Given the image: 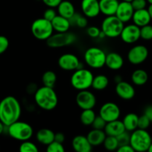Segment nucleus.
I'll list each match as a JSON object with an SVG mask.
<instances>
[{"mask_svg": "<svg viewBox=\"0 0 152 152\" xmlns=\"http://www.w3.org/2000/svg\"><path fill=\"white\" fill-rule=\"evenodd\" d=\"M144 114L152 122V105H148L144 111Z\"/></svg>", "mask_w": 152, "mask_h": 152, "instance_id": "49530a36", "label": "nucleus"}, {"mask_svg": "<svg viewBox=\"0 0 152 152\" xmlns=\"http://www.w3.org/2000/svg\"><path fill=\"white\" fill-rule=\"evenodd\" d=\"M152 142L150 134L145 129H137L133 131L130 137V145L134 151H147Z\"/></svg>", "mask_w": 152, "mask_h": 152, "instance_id": "39448f33", "label": "nucleus"}, {"mask_svg": "<svg viewBox=\"0 0 152 152\" xmlns=\"http://www.w3.org/2000/svg\"><path fill=\"white\" fill-rule=\"evenodd\" d=\"M55 140L63 143L65 141V135L62 132H58L56 134L55 133Z\"/></svg>", "mask_w": 152, "mask_h": 152, "instance_id": "09e8293b", "label": "nucleus"}, {"mask_svg": "<svg viewBox=\"0 0 152 152\" xmlns=\"http://www.w3.org/2000/svg\"><path fill=\"white\" fill-rule=\"evenodd\" d=\"M104 148L107 151H113L117 150L118 147L119 146V142L116 137L113 136H107L104 142H103Z\"/></svg>", "mask_w": 152, "mask_h": 152, "instance_id": "2f4dec72", "label": "nucleus"}, {"mask_svg": "<svg viewBox=\"0 0 152 152\" xmlns=\"http://www.w3.org/2000/svg\"><path fill=\"white\" fill-rule=\"evenodd\" d=\"M105 65L112 71H118L124 65V59L119 53L110 52L106 56Z\"/></svg>", "mask_w": 152, "mask_h": 152, "instance_id": "6ab92c4d", "label": "nucleus"}, {"mask_svg": "<svg viewBox=\"0 0 152 152\" xmlns=\"http://www.w3.org/2000/svg\"><path fill=\"white\" fill-rule=\"evenodd\" d=\"M58 65L63 71H72L83 68L77 56L72 53H64L61 55L58 61Z\"/></svg>", "mask_w": 152, "mask_h": 152, "instance_id": "9b49d317", "label": "nucleus"}, {"mask_svg": "<svg viewBox=\"0 0 152 152\" xmlns=\"http://www.w3.org/2000/svg\"><path fill=\"white\" fill-rule=\"evenodd\" d=\"M22 113L19 102L13 96H7L0 102V121L5 126L19 120Z\"/></svg>", "mask_w": 152, "mask_h": 152, "instance_id": "f257e3e1", "label": "nucleus"}, {"mask_svg": "<svg viewBox=\"0 0 152 152\" xmlns=\"http://www.w3.org/2000/svg\"><path fill=\"white\" fill-rule=\"evenodd\" d=\"M116 151L119 152H134V150L130 144H127V145H119Z\"/></svg>", "mask_w": 152, "mask_h": 152, "instance_id": "a18cd8bd", "label": "nucleus"}, {"mask_svg": "<svg viewBox=\"0 0 152 152\" xmlns=\"http://www.w3.org/2000/svg\"><path fill=\"white\" fill-rule=\"evenodd\" d=\"M148 152H152V142H151V143L150 146H149L148 149Z\"/></svg>", "mask_w": 152, "mask_h": 152, "instance_id": "864d4df0", "label": "nucleus"}, {"mask_svg": "<svg viewBox=\"0 0 152 152\" xmlns=\"http://www.w3.org/2000/svg\"><path fill=\"white\" fill-rule=\"evenodd\" d=\"M147 10H148V11L149 15H150V16H151V20H152V4H149V6H148V7Z\"/></svg>", "mask_w": 152, "mask_h": 152, "instance_id": "603ef678", "label": "nucleus"}, {"mask_svg": "<svg viewBox=\"0 0 152 152\" xmlns=\"http://www.w3.org/2000/svg\"><path fill=\"white\" fill-rule=\"evenodd\" d=\"M8 46V39L6 37H4V36L0 35V54H2L3 53H4L7 50Z\"/></svg>", "mask_w": 152, "mask_h": 152, "instance_id": "a19ab883", "label": "nucleus"}, {"mask_svg": "<svg viewBox=\"0 0 152 152\" xmlns=\"http://www.w3.org/2000/svg\"><path fill=\"white\" fill-rule=\"evenodd\" d=\"M134 9L131 2L128 1H121L118 5L115 16H117L123 23H127L132 19Z\"/></svg>", "mask_w": 152, "mask_h": 152, "instance_id": "f3484780", "label": "nucleus"}, {"mask_svg": "<svg viewBox=\"0 0 152 152\" xmlns=\"http://www.w3.org/2000/svg\"><path fill=\"white\" fill-rule=\"evenodd\" d=\"M101 30H100L96 26H90L88 27L86 29V34L91 38H98L99 37V34L101 33Z\"/></svg>", "mask_w": 152, "mask_h": 152, "instance_id": "58836bf2", "label": "nucleus"}, {"mask_svg": "<svg viewBox=\"0 0 152 152\" xmlns=\"http://www.w3.org/2000/svg\"><path fill=\"white\" fill-rule=\"evenodd\" d=\"M4 128H5V126H4V125L3 124L1 121H0V135H1V134L4 132V129H5Z\"/></svg>", "mask_w": 152, "mask_h": 152, "instance_id": "3c124183", "label": "nucleus"}, {"mask_svg": "<svg viewBox=\"0 0 152 152\" xmlns=\"http://www.w3.org/2000/svg\"><path fill=\"white\" fill-rule=\"evenodd\" d=\"M130 137H131V134L129 133V132L125 131L121 134L116 137V139H117L118 142H119V145H122L130 144Z\"/></svg>", "mask_w": 152, "mask_h": 152, "instance_id": "4c0bfd02", "label": "nucleus"}, {"mask_svg": "<svg viewBox=\"0 0 152 152\" xmlns=\"http://www.w3.org/2000/svg\"><path fill=\"white\" fill-rule=\"evenodd\" d=\"M72 145L74 151L77 152H90L92 149V145L88 140L86 136L77 135L72 141Z\"/></svg>", "mask_w": 152, "mask_h": 152, "instance_id": "a211bd4d", "label": "nucleus"}, {"mask_svg": "<svg viewBox=\"0 0 152 152\" xmlns=\"http://www.w3.org/2000/svg\"><path fill=\"white\" fill-rule=\"evenodd\" d=\"M124 24L117 16H106L102 21L101 30L106 37L108 38H116L119 37L124 28Z\"/></svg>", "mask_w": 152, "mask_h": 152, "instance_id": "0eeeda50", "label": "nucleus"}, {"mask_svg": "<svg viewBox=\"0 0 152 152\" xmlns=\"http://www.w3.org/2000/svg\"><path fill=\"white\" fill-rule=\"evenodd\" d=\"M132 20L134 24L139 26V28L148 25L150 23L151 16L149 15L147 9H141V10H134V13L132 16Z\"/></svg>", "mask_w": 152, "mask_h": 152, "instance_id": "4be33fe9", "label": "nucleus"}, {"mask_svg": "<svg viewBox=\"0 0 152 152\" xmlns=\"http://www.w3.org/2000/svg\"><path fill=\"white\" fill-rule=\"evenodd\" d=\"M77 41V36L73 33L62 32L52 34L47 40L46 44L49 47L52 48H58L66 47L74 44Z\"/></svg>", "mask_w": 152, "mask_h": 152, "instance_id": "1a4fd4ad", "label": "nucleus"}, {"mask_svg": "<svg viewBox=\"0 0 152 152\" xmlns=\"http://www.w3.org/2000/svg\"><path fill=\"white\" fill-rule=\"evenodd\" d=\"M151 120L145 115L144 114L142 115H141L140 117H139L138 119V126H137V129H146L149 127L151 124Z\"/></svg>", "mask_w": 152, "mask_h": 152, "instance_id": "e433bc0d", "label": "nucleus"}, {"mask_svg": "<svg viewBox=\"0 0 152 152\" xmlns=\"http://www.w3.org/2000/svg\"><path fill=\"white\" fill-rule=\"evenodd\" d=\"M107 54L101 48L91 47L86 49L83 55L84 62L89 68L94 69L101 68L105 65Z\"/></svg>", "mask_w": 152, "mask_h": 152, "instance_id": "423d86ee", "label": "nucleus"}, {"mask_svg": "<svg viewBox=\"0 0 152 152\" xmlns=\"http://www.w3.org/2000/svg\"><path fill=\"white\" fill-rule=\"evenodd\" d=\"M139 116L134 113H129L124 117L122 120L125 129L127 132H132L136 130L138 126Z\"/></svg>", "mask_w": 152, "mask_h": 152, "instance_id": "bb28decb", "label": "nucleus"}, {"mask_svg": "<svg viewBox=\"0 0 152 152\" xmlns=\"http://www.w3.org/2000/svg\"><path fill=\"white\" fill-rule=\"evenodd\" d=\"M147 2L149 4H152V0H147Z\"/></svg>", "mask_w": 152, "mask_h": 152, "instance_id": "5fc2aeb1", "label": "nucleus"}, {"mask_svg": "<svg viewBox=\"0 0 152 152\" xmlns=\"http://www.w3.org/2000/svg\"><path fill=\"white\" fill-rule=\"evenodd\" d=\"M109 80L104 74H98L93 77L92 88L96 91L104 90L108 86Z\"/></svg>", "mask_w": 152, "mask_h": 152, "instance_id": "c85d7f7f", "label": "nucleus"}, {"mask_svg": "<svg viewBox=\"0 0 152 152\" xmlns=\"http://www.w3.org/2000/svg\"><path fill=\"white\" fill-rule=\"evenodd\" d=\"M148 56V50L145 45H137L131 48L128 51L127 57L130 63L138 65L143 63Z\"/></svg>", "mask_w": 152, "mask_h": 152, "instance_id": "9d476101", "label": "nucleus"}, {"mask_svg": "<svg viewBox=\"0 0 152 152\" xmlns=\"http://www.w3.org/2000/svg\"><path fill=\"white\" fill-rule=\"evenodd\" d=\"M104 131L107 136H113L116 137L126 130H125L122 121L116 120L107 123Z\"/></svg>", "mask_w": 152, "mask_h": 152, "instance_id": "aec40b11", "label": "nucleus"}, {"mask_svg": "<svg viewBox=\"0 0 152 152\" xmlns=\"http://www.w3.org/2000/svg\"><path fill=\"white\" fill-rule=\"evenodd\" d=\"M96 114L92 109L83 110L80 115V123L84 126H91L95 120Z\"/></svg>", "mask_w": 152, "mask_h": 152, "instance_id": "c756f323", "label": "nucleus"}, {"mask_svg": "<svg viewBox=\"0 0 152 152\" xmlns=\"http://www.w3.org/2000/svg\"><path fill=\"white\" fill-rule=\"evenodd\" d=\"M93 77V74L89 70L83 68H79L74 71L70 78V83L76 90H87L92 87Z\"/></svg>", "mask_w": 152, "mask_h": 152, "instance_id": "7ed1b4c3", "label": "nucleus"}, {"mask_svg": "<svg viewBox=\"0 0 152 152\" xmlns=\"http://www.w3.org/2000/svg\"><path fill=\"white\" fill-rule=\"evenodd\" d=\"M122 81V78L120 75H116V77H114V82L117 84V83H120V82Z\"/></svg>", "mask_w": 152, "mask_h": 152, "instance_id": "8fccbe9b", "label": "nucleus"}, {"mask_svg": "<svg viewBox=\"0 0 152 152\" xmlns=\"http://www.w3.org/2000/svg\"><path fill=\"white\" fill-rule=\"evenodd\" d=\"M43 86L47 87L54 88L57 81V75L54 71H46L42 77Z\"/></svg>", "mask_w": 152, "mask_h": 152, "instance_id": "7c9ffc66", "label": "nucleus"}, {"mask_svg": "<svg viewBox=\"0 0 152 152\" xmlns=\"http://www.w3.org/2000/svg\"><path fill=\"white\" fill-rule=\"evenodd\" d=\"M36 139L42 145H48L55 140V133L49 129H41L36 134Z\"/></svg>", "mask_w": 152, "mask_h": 152, "instance_id": "a878e982", "label": "nucleus"}, {"mask_svg": "<svg viewBox=\"0 0 152 152\" xmlns=\"http://www.w3.org/2000/svg\"><path fill=\"white\" fill-rule=\"evenodd\" d=\"M122 1H128V2H131V1H132V0H122Z\"/></svg>", "mask_w": 152, "mask_h": 152, "instance_id": "6e6d98bb", "label": "nucleus"}, {"mask_svg": "<svg viewBox=\"0 0 152 152\" xmlns=\"http://www.w3.org/2000/svg\"><path fill=\"white\" fill-rule=\"evenodd\" d=\"M34 95L36 104L41 109L52 111L58 105V97L53 88L43 86L37 88Z\"/></svg>", "mask_w": 152, "mask_h": 152, "instance_id": "f03ea898", "label": "nucleus"}, {"mask_svg": "<svg viewBox=\"0 0 152 152\" xmlns=\"http://www.w3.org/2000/svg\"><path fill=\"white\" fill-rule=\"evenodd\" d=\"M131 3L134 10H141V9H144L146 7L147 0H132Z\"/></svg>", "mask_w": 152, "mask_h": 152, "instance_id": "ea45409f", "label": "nucleus"}, {"mask_svg": "<svg viewBox=\"0 0 152 152\" xmlns=\"http://www.w3.org/2000/svg\"><path fill=\"white\" fill-rule=\"evenodd\" d=\"M119 37L124 42L134 44L140 39V28L134 23L124 26Z\"/></svg>", "mask_w": 152, "mask_h": 152, "instance_id": "4468645a", "label": "nucleus"}, {"mask_svg": "<svg viewBox=\"0 0 152 152\" xmlns=\"http://www.w3.org/2000/svg\"><path fill=\"white\" fill-rule=\"evenodd\" d=\"M57 16L56 11L55 10V9L52 8V7H49V8L46 9V10L43 13V18H45L47 20L52 22V19Z\"/></svg>", "mask_w": 152, "mask_h": 152, "instance_id": "79ce46f5", "label": "nucleus"}, {"mask_svg": "<svg viewBox=\"0 0 152 152\" xmlns=\"http://www.w3.org/2000/svg\"><path fill=\"white\" fill-rule=\"evenodd\" d=\"M80 7L83 14L87 18H95L101 13L98 0H82Z\"/></svg>", "mask_w": 152, "mask_h": 152, "instance_id": "2eb2a0df", "label": "nucleus"}, {"mask_svg": "<svg viewBox=\"0 0 152 152\" xmlns=\"http://www.w3.org/2000/svg\"><path fill=\"white\" fill-rule=\"evenodd\" d=\"M31 31L32 35L39 40H47L54 32L52 22L43 17L33 22Z\"/></svg>", "mask_w": 152, "mask_h": 152, "instance_id": "6e6552de", "label": "nucleus"}, {"mask_svg": "<svg viewBox=\"0 0 152 152\" xmlns=\"http://www.w3.org/2000/svg\"><path fill=\"white\" fill-rule=\"evenodd\" d=\"M37 85L34 84V83H31V84H29L26 88L27 92H28V94H34V93L37 91Z\"/></svg>", "mask_w": 152, "mask_h": 152, "instance_id": "de8ad7c7", "label": "nucleus"}, {"mask_svg": "<svg viewBox=\"0 0 152 152\" xmlns=\"http://www.w3.org/2000/svg\"><path fill=\"white\" fill-rule=\"evenodd\" d=\"M148 80V75L145 70H135L131 74V80L136 86H143L147 83Z\"/></svg>", "mask_w": 152, "mask_h": 152, "instance_id": "cd10ccee", "label": "nucleus"}, {"mask_svg": "<svg viewBox=\"0 0 152 152\" xmlns=\"http://www.w3.org/2000/svg\"><path fill=\"white\" fill-rule=\"evenodd\" d=\"M43 4L47 6L48 7H52L55 8L59 5L60 3L62 1V0H42Z\"/></svg>", "mask_w": 152, "mask_h": 152, "instance_id": "c03bdc74", "label": "nucleus"}, {"mask_svg": "<svg viewBox=\"0 0 152 152\" xmlns=\"http://www.w3.org/2000/svg\"><path fill=\"white\" fill-rule=\"evenodd\" d=\"M140 38L145 41L152 39V25L148 24L140 28Z\"/></svg>", "mask_w": 152, "mask_h": 152, "instance_id": "72a5a7b5", "label": "nucleus"}, {"mask_svg": "<svg viewBox=\"0 0 152 152\" xmlns=\"http://www.w3.org/2000/svg\"><path fill=\"white\" fill-rule=\"evenodd\" d=\"M120 114L121 111L119 107L116 103L112 102L103 104L99 110V115L107 123L119 120Z\"/></svg>", "mask_w": 152, "mask_h": 152, "instance_id": "ddd939ff", "label": "nucleus"}, {"mask_svg": "<svg viewBox=\"0 0 152 152\" xmlns=\"http://www.w3.org/2000/svg\"><path fill=\"white\" fill-rule=\"evenodd\" d=\"M107 134L104 130L92 129L86 135L88 140L92 146H98L104 142Z\"/></svg>", "mask_w": 152, "mask_h": 152, "instance_id": "5701e85b", "label": "nucleus"}, {"mask_svg": "<svg viewBox=\"0 0 152 152\" xmlns=\"http://www.w3.org/2000/svg\"><path fill=\"white\" fill-rule=\"evenodd\" d=\"M115 91L118 96L124 100H131L134 97L136 94L134 86L128 82L123 80L116 84Z\"/></svg>", "mask_w": 152, "mask_h": 152, "instance_id": "dca6fc26", "label": "nucleus"}, {"mask_svg": "<svg viewBox=\"0 0 152 152\" xmlns=\"http://www.w3.org/2000/svg\"><path fill=\"white\" fill-rule=\"evenodd\" d=\"M19 150L20 152H37L39 151L37 145L28 140L22 141L19 145Z\"/></svg>", "mask_w": 152, "mask_h": 152, "instance_id": "473e14b6", "label": "nucleus"}, {"mask_svg": "<svg viewBox=\"0 0 152 152\" xmlns=\"http://www.w3.org/2000/svg\"><path fill=\"white\" fill-rule=\"evenodd\" d=\"M46 151L48 152H64L65 148H64L63 143L54 140L53 142H51L48 145H46Z\"/></svg>", "mask_w": 152, "mask_h": 152, "instance_id": "f704fd0d", "label": "nucleus"}, {"mask_svg": "<svg viewBox=\"0 0 152 152\" xmlns=\"http://www.w3.org/2000/svg\"><path fill=\"white\" fill-rule=\"evenodd\" d=\"M76 103L82 110L92 109L96 105V98L93 93L87 90L79 91L76 95Z\"/></svg>", "mask_w": 152, "mask_h": 152, "instance_id": "f8f14e48", "label": "nucleus"}, {"mask_svg": "<svg viewBox=\"0 0 152 152\" xmlns=\"http://www.w3.org/2000/svg\"><path fill=\"white\" fill-rule=\"evenodd\" d=\"M7 132L10 137L22 142L31 139L34 134L31 125L19 120L7 126Z\"/></svg>", "mask_w": 152, "mask_h": 152, "instance_id": "20e7f679", "label": "nucleus"}, {"mask_svg": "<svg viewBox=\"0 0 152 152\" xmlns=\"http://www.w3.org/2000/svg\"><path fill=\"white\" fill-rule=\"evenodd\" d=\"M51 22H52L54 31L58 33L66 32L69 30L70 26H71L69 20L60 15H57Z\"/></svg>", "mask_w": 152, "mask_h": 152, "instance_id": "b1692460", "label": "nucleus"}, {"mask_svg": "<svg viewBox=\"0 0 152 152\" xmlns=\"http://www.w3.org/2000/svg\"><path fill=\"white\" fill-rule=\"evenodd\" d=\"M106 124H107V122L102 118L100 115L96 116L94 120L93 123H92V127L94 129H99V130H104V128H105Z\"/></svg>", "mask_w": 152, "mask_h": 152, "instance_id": "c9c22d12", "label": "nucleus"}, {"mask_svg": "<svg viewBox=\"0 0 152 152\" xmlns=\"http://www.w3.org/2000/svg\"><path fill=\"white\" fill-rule=\"evenodd\" d=\"M57 8H58V15L68 19H69L75 13L74 5L69 0H62Z\"/></svg>", "mask_w": 152, "mask_h": 152, "instance_id": "393cba45", "label": "nucleus"}, {"mask_svg": "<svg viewBox=\"0 0 152 152\" xmlns=\"http://www.w3.org/2000/svg\"><path fill=\"white\" fill-rule=\"evenodd\" d=\"M119 1L118 0H99L100 12L104 16H113L116 14Z\"/></svg>", "mask_w": 152, "mask_h": 152, "instance_id": "412c9836", "label": "nucleus"}, {"mask_svg": "<svg viewBox=\"0 0 152 152\" xmlns=\"http://www.w3.org/2000/svg\"><path fill=\"white\" fill-rule=\"evenodd\" d=\"M75 25H77V26L80 28H86L88 25L87 17H86L85 16H82V15H80V16L77 18V21H76Z\"/></svg>", "mask_w": 152, "mask_h": 152, "instance_id": "37998d69", "label": "nucleus"}]
</instances>
